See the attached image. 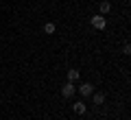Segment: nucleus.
Masks as SVG:
<instances>
[{"label": "nucleus", "instance_id": "nucleus-9", "mask_svg": "<svg viewBox=\"0 0 131 120\" xmlns=\"http://www.w3.org/2000/svg\"><path fill=\"white\" fill-rule=\"evenodd\" d=\"M122 52H125V55H131V46H129V44H125V48H122Z\"/></svg>", "mask_w": 131, "mask_h": 120}, {"label": "nucleus", "instance_id": "nucleus-3", "mask_svg": "<svg viewBox=\"0 0 131 120\" xmlns=\"http://www.w3.org/2000/svg\"><path fill=\"white\" fill-rule=\"evenodd\" d=\"M77 92H79L83 98H85V96H92V92H94V85H92V83H81L79 88H77Z\"/></svg>", "mask_w": 131, "mask_h": 120}, {"label": "nucleus", "instance_id": "nucleus-4", "mask_svg": "<svg viewBox=\"0 0 131 120\" xmlns=\"http://www.w3.org/2000/svg\"><path fill=\"white\" fill-rule=\"evenodd\" d=\"M109 11H112V5H109L107 0H101V2H98V13H101V15H107Z\"/></svg>", "mask_w": 131, "mask_h": 120}, {"label": "nucleus", "instance_id": "nucleus-5", "mask_svg": "<svg viewBox=\"0 0 131 120\" xmlns=\"http://www.w3.org/2000/svg\"><path fill=\"white\" fill-rule=\"evenodd\" d=\"M92 101H94V105L101 107V105L105 103V94H103V92H92Z\"/></svg>", "mask_w": 131, "mask_h": 120}, {"label": "nucleus", "instance_id": "nucleus-7", "mask_svg": "<svg viewBox=\"0 0 131 120\" xmlns=\"http://www.w3.org/2000/svg\"><path fill=\"white\" fill-rule=\"evenodd\" d=\"M79 77H81V74H79V70H77V68H70V70H68V81H70V83L79 81Z\"/></svg>", "mask_w": 131, "mask_h": 120}, {"label": "nucleus", "instance_id": "nucleus-6", "mask_svg": "<svg viewBox=\"0 0 131 120\" xmlns=\"http://www.w3.org/2000/svg\"><path fill=\"white\" fill-rule=\"evenodd\" d=\"M72 109H74V114H85V111H88V105H85L83 101H77L74 105H72Z\"/></svg>", "mask_w": 131, "mask_h": 120}, {"label": "nucleus", "instance_id": "nucleus-1", "mask_svg": "<svg viewBox=\"0 0 131 120\" xmlns=\"http://www.w3.org/2000/svg\"><path fill=\"white\" fill-rule=\"evenodd\" d=\"M90 22H92V26L96 28V31H103L105 26H107V20H105V15H92V20H90Z\"/></svg>", "mask_w": 131, "mask_h": 120}, {"label": "nucleus", "instance_id": "nucleus-8", "mask_svg": "<svg viewBox=\"0 0 131 120\" xmlns=\"http://www.w3.org/2000/svg\"><path fill=\"white\" fill-rule=\"evenodd\" d=\"M55 31H57V26H55L52 22H46V24H44V33H46V35H52Z\"/></svg>", "mask_w": 131, "mask_h": 120}, {"label": "nucleus", "instance_id": "nucleus-2", "mask_svg": "<svg viewBox=\"0 0 131 120\" xmlns=\"http://www.w3.org/2000/svg\"><path fill=\"white\" fill-rule=\"evenodd\" d=\"M74 94H77V88H74V83H70V81L61 88V96H63V98H72Z\"/></svg>", "mask_w": 131, "mask_h": 120}]
</instances>
